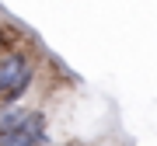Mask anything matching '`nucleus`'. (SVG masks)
Returning a JSON list of instances; mask_svg holds the SVG:
<instances>
[{
    "label": "nucleus",
    "instance_id": "obj_1",
    "mask_svg": "<svg viewBox=\"0 0 157 146\" xmlns=\"http://www.w3.org/2000/svg\"><path fill=\"white\" fill-rule=\"evenodd\" d=\"M32 87V66L28 59L21 56V52H11V56L0 59V97H4L7 104L21 101L25 90Z\"/></svg>",
    "mask_w": 157,
    "mask_h": 146
},
{
    "label": "nucleus",
    "instance_id": "obj_2",
    "mask_svg": "<svg viewBox=\"0 0 157 146\" xmlns=\"http://www.w3.org/2000/svg\"><path fill=\"white\" fill-rule=\"evenodd\" d=\"M42 143H45V115L39 111H32L25 118V125L0 132V146H42Z\"/></svg>",
    "mask_w": 157,
    "mask_h": 146
},
{
    "label": "nucleus",
    "instance_id": "obj_3",
    "mask_svg": "<svg viewBox=\"0 0 157 146\" xmlns=\"http://www.w3.org/2000/svg\"><path fill=\"white\" fill-rule=\"evenodd\" d=\"M28 115H32L28 108H4V111H0V132H11L17 125H25Z\"/></svg>",
    "mask_w": 157,
    "mask_h": 146
}]
</instances>
